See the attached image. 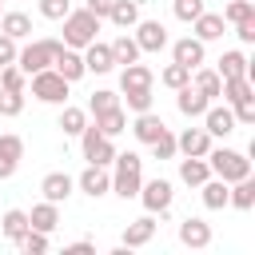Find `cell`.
<instances>
[{"label":"cell","instance_id":"44dd1931","mask_svg":"<svg viewBox=\"0 0 255 255\" xmlns=\"http://www.w3.org/2000/svg\"><path fill=\"white\" fill-rule=\"evenodd\" d=\"M207 175H211V167H207L203 155H183V159H179V179H183L187 187H199Z\"/></svg>","mask_w":255,"mask_h":255},{"label":"cell","instance_id":"1f68e13d","mask_svg":"<svg viewBox=\"0 0 255 255\" xmlns=\"http://www.w3.org/2000/svg\"><path fill=\"white\" fill-rule=\"evenodd\" d=\"M0 231H4V239H20L24 231H28V211H20V207H8L4 211V219H0Z\"/></svg>","mask_w":255,"mask_h":255},{"label":"cell","instance_id":"f35d334b","mask_svg":"<svg viewBox=\"0 0 255 255\" xmlns=\"http://www.w3.org/2000/svg\"><path fill=\"white\" fill-rule=\"evenodd\" d=\"M112 108H120V96H116V92H108V88L92 92V100H88V112H92V116H100V112H112Z\"/></svg>","mask_w":255,"mask_h":255},{"label":"cell","instance_id":"3957f363","mask_svg":"<svg viewBox=\"0 0 255 255\" xmlns=\"http://www.w3.org/2000/svg\"><path fill=\"white\" fill-rule=\"evenodd\" d=\"M100 32V16H92L88 8H76L64 16V48H88Z\"/></svg>","mask_w":255,"mask_h":255},{"label":"cell","instance_id":"74e56055","mask_svg":"<svg viewBox=\"0 0 255 255\" xmlns=\"http://www.w3.org/2000/svg\"><path fill=\"white\" fill-rule=\"evenodd\" d=\"M255 16V4L251 0H231L223 8V24H239V20H251Z\"/></svg>","mask_w":255,"mask_h":255},{"label":"cell","instance_id":"f5cc1de1","mask_svg":"<svg viewBox=\"0 0 255 255\" xmlns=\"http://www.w3.org/2000/svg\"><path fill=\"white\" fill-rule=\"evenodd\" d=\"M251 4H255V0H251Z\"/></svg>","mask_w":255,"mask_h":255},{"label":"cell","instance_id":"30bf717a","mask_svg":"<svg viewBox=\"0 0 255 255\" xmlns=\"http://www.w3.org/2000/svg\"><path fill=\"white\" fill-rule=\"evenodd\" d=\"M76 187H80L84 195H92V199H100V195H108V191H112V175H108V167H96V163H88V167L80 171V179H76Z\"/></svg>","mask_w":255,"mask_h":255},{"label":"cell","instance_id":"6da1fadb","mask_svg":"<svg viewBox=\"0 0 255 255\" xmlns=\"http://www.w3.org/2000/svg\"><path fill=\"white\" fill-rule=\"evenodd\" d=\"M116 175H112V191L120 199H135L139 195V183H143V159L135 151H116Z\"/></svg>","mask_w":255,"mask_h":255},{"label":"cell","instance_id":"d6a6232c","mask_svg":"<svg viewBox=\"0 0 255 255\" xmlns=\"http://www.w3.org/2000/svg\"><path fill=\"white\" fill-rule=\"evenodd\" d=\"M219 96H223V104H239V100H247V96H255V92H251V80H247V76H235V80H223Z\"/></svg>","mask_w":255,"mask_h":255},{"label":"cell","instance_id":"c3c4849f","mask_svg":"<svg viewBox=\"0 0 255 255\" xmlns=\"http://www.w3.org/2000/svg\"><path fill=\"white\" fill-rule=\"evenodd\" d=\"M235 36H239L243 44H255V16H251V20H239V24H235Z\"/></svg>","mask_w":255,"mask_h":255},{"label":"cell","instance_id":"277c9868","mask_svg":"<svg viewBox=\"0 0 255 255\" xmlns=\"http://www.w3.org/2000/svg\"><path fill=\"white\" fill-rule=\"evenodd\" d=\"M60 48H64V40H32V44H24V48L16 52V68H20L24 76L44 72V68H52V60H56Z\"/></svg>","mask_w":255,"mask_h":255},{"label":"cell","instance_id":"d590c367","mask_svg":"<svg viewBox=\"0 0 255 255\" xmlns=\"http://www.w3.org/2000/svg\"><path fill=\"white\" fill-rule=\"evenodd\" d=\"M16 247H20V251H28V255H44V251H48V231L28 227V231L16 239Z\"/></svg>","mask_w":255,"mask_h":255},{"label":"cell","instance_id":"ab89813d","mask_svg":"<svg viewBox=\"0 0 255 255\" xmlns=\"http://www.w3.org/2000/svg\"><path fill=\"white\" fill-rule=\"evenodd\" d=\"M147 147H151V155H155V159H175V135H171L167 128H163Z\"/></svg>","mask_w":255,"mask_h":255},{"label":"cell","instance_id":"7402d4cb","mask_svg":"<svg viewBox=\"0 0 255 255\" xmlns=\"http://www.w3.org/2000/svg\"><path fill=\"white\" fill-rule=\"evenodd\" d=\"M227 203L239 207V211H251V207H255V183H251V175L227 183Z\"/></svg>","mask_w":255,"mask_h":255},{"label":"cell","instance_id":"ac0fdd59","mask_svg":"<svg viewBox=\"0 0 255 255\" xmlns=\"http://www.w3.org/2000/svg\"><path fill=\"white\" fill-rule=\"evenodd\" d=\"M84 68H88V72H96V76L112 72V68H116V60H112V48H108V44H100V40H92V44L84 48Z\"/></svg>","mask_w":255,"mask_h":255},{"label":"cell","instance_id":"8fae6325","mask_svg":"<svg viewBox=\"0 0 255 255\" xmlns=\"http://www.w3.org/2000/svg\"><path fill=\"white\" fill-rule=\"evenodd\" d=\"M151 235H155V215L147 211V215H139V219H131V223L124 227V243H120V247H124V251H128V247H147Z\"/></svg>","mask_w":255,"mask_h":255},{"label":"cell","instance_id":"d6986e66","mask_svg":"<svg viewBox=\"0 0 255 255\" xmlns=\"http://www.w3.org/2000/svg\"><path fill=\"white\" fill-rule=\"evenodd\" d=\"M207 104H211V100H207L203 92H195L191 84H183V88H179V100H175V108H179L187 120H199V116L207 112Z\"/></svg>","mask_w":255,"mask_h":255},{"label":"cell","instance_id":"b9f144b4","mask_svg":"<svg viewBox=\"0 0 255 255\" xmlns=\"http://www.w3.org/2000/svg\"><path fill=\"white\" fill-rule=\"evenodd\" d=\"M0 88H8V92H24V72H20L16 64H4V68H0Z\"/></svg>","mask_w":255,"mask_h":255},{"label":"cell","instance_id":"8d00e7d4","mask_svg":"<svg viewBox=\"0 0 255 255\" xmlns=\"http://www.w3.org/2000/svg\"><path fill=\"white\" fill-rule=\"evenodd\" d=\"M124 92V104H128V112H147L151 108V88H120Z\"/></svg>","mask_w":255,"mask_h":255},{"label":"cell","instance_id":"60d3db41","mask_svg":"<svg viewBox=\"0 0 255 255\" xmlns=\"http://www.w3.org/2000/svg\"><path fill=\"white\" fill-rule=\"evenodd\" d=\"M20 112H24V92L0 88V116H20Z\"/></svg>","mask_w":255,"mask_h":255},{"label":"cell","instance_id":"d4e9b609","mask_svg":"<svg viewBox=\"0 0 255 255\" xmlns=\"http://www.w3.org/2000/svg\"><path fill=\"white\" fill-rule=\"evenodd\" d=\"M195 92H203L207 100H219V88H223V80H219V72H211V68H191V80H187Z\"/></svg>","mask_w":255,"mask_h":255},{"label":"cell","instance_id":"ffe728a7","mask_svg":"<svg viewBox=\"0 0 255 255\" xmlns=\"http://www.w3.org/2000/svg\"><path fill=\"white\" fill-rule=\"evenodd\" d=\"M163 128H167V124H163V120H159L151 108H147V112H135V124H131V131H135V139H139V143H151V139H155Z\"/></svg>","mask_w":255,"mask_h":255},{"label":"cell","instance_id":"681fc988","mask_svg":"<svg viewBox=\"0 0 255 255\" xmlns=\"http://www.w3.org/2000/svg\"><path fill=\"white\" fill-rule=\"evenodd\" d=\"M84 8H88L92 16H100V20H104V16H108V8H112V0H84Z\"/></svg>","mask_w":255,"mask_h":255},{"label":"cell","instance_id":"5bb4252c","mask_svg":"<svg viewBox=\"0 0 255 255\" xmlns=\"http://www.w3.org/2000/svg\"><path fill=\"white\" fill-rule=\"evenodd\" d=\"M72 187H76V179H72L68 171H48V175L40 179V191H44V199H52V203H64V199L72 195Z\"/></svg>","mask_w":255,"mask_h":255},{"label":"cell","instance_id":"4dcf8cb0","mask_svg":"<svg viewBox=\"0 0 255 255\" xmlns=\"http://www.w3.org/2000/svg\"><path fill=\"white\" fill-rule=\"evenodd\" d=\"M120 88H151V68L147 64H124V72H120Z\"/></svg>","mask_w":255,"mask_h":255},{"label":"cell","instance_id":"e0dca14e","mask_svg":"<svg viewBox=\"0 0 255 255\" xmlns=\"http://www.w3.org/2000/svg\"><path fill=\"white\" fill-rule=\"evenodd\" d=\"M28 227H36V231H56L60 227V203H52V199H44V203H36L32 211H28Z\"/></svg>","mask_w":255,"mask_h":255},{"label":"cell","instance_id":"e575fe53","mask_svg":"<svg viewBox=\"0 0 255 255\" xmlns=\"http://www.w3.org/2000/svg\"><path fill=\"white\" fill-rule=\"evenodd\" d=\"M187 80H191V68H183V64H175V60L159 72V84H163V88H171V92H179Z\"/></svg>","mask_w":255,"mask_h":255},{"label":"cell","instance_id":"7bdbcfd3","mask_svg":"<svg viewBox=\"0 0 255 255\" xmlns=\"http://www.w3.org/2000/svg\"><path fill=\"white\" fill-rule=\"evenodd\" d=\"M171 12H175V20L191 24V20L203 12V0H175V4H171Z\"/></svg>","mask_w":255,"mask_h":255},{"label":"cell","instance_id":"5b68a950","mask_svg":"<svg viewBox=\"0 0 255 255\" xmlns=\"http://www.w3.org/2000/svg\"><path fill=\"white\" fill-rule=\"evenodd\" d=\"M68 80L56 72V68H44V72H32V96L40 104H64L68 100Z\"/></svg>","mask_w":255,"mask_h":255},{"label":"cell","instance_id":"f546056e","mask_svg":"<svg viewBox=\"0 0 255 255\" xmlns=\"http://www.w3.org/2000/svg\"><path fill=\"white\" fill-rule=\"evenodd\" d=\"M215 72H219V80H235V76H247V56L231 48V52H223V56H219V68H215Z\"/></svg>","mask_w":255,"mask_h":255},{"label":"cell","instance_id":"4fadbf2b","mask_svg":"<svg viewBox=\"0 0 255 255\" xmlns=\"http://www.w3.org/2000/svg\"><path fill=\"white\" fill-rule=\"evenodd\" d=\"M179 243H183V247H195V251H203V247L211 243V223H203V219L187 215V219L179 223Z\"/></svg>","mask_w":255,"mask_h":255},{"label":"cell","instance_id":"ee69618b","mask_svg":"<svg viewBox=\"0 0 255 255\" xmlns=\"http://www.w3.org/2000/svg\"><path fill=\"white\" fill-rule=\"evenodd\" d=\"M72 12V0H40V16L44 20H64Z\"/></svg>","mask_w":255,"mask_h":255},{"label":"cell","instance_id":"f1b7e54d","mask_svg":"<svg viewBox=\"0 0 255 255\" xmlns=\"http://www.w3.org/2000/svg\"><path fill=\"white\" fill-rule=\"evenodd\" d=\"M108 48H112V60H116V64H135V60H139V44H135V36H128V32H120Z\"/></svg>","mask_w":255,"mask_h":255},{"label":"cell","instance_id":"7dc6e473","mask_svg":"<svg viewBox=\"0 0 255 255\" xmlns=\"http://www.w3.org/2000/svg\"><path fill=\"white\" fill-rule=\"evenodd\" d=\"M16 52H20V48H16V40L0 32V68H4V64H16Z\"/></svg>","mask_w":255,"mask_h":255},{"label":"cell","instance_id":"f6af8a7d","mask_svg":"<svg viewBox=\"0 0 255 255\" xmlns=\"http://www.w3.org/2000/svg\"><path fill=\"white\" fill-rule=\"evenodd\" d=\"M231 116H235V124H255V96L231 104Z\"/></svg>","mask_w":255,"mask_h":255},{"label":"cell","instance_id":"52a82bcc","mask_svg":"<svg viewBox=\"0 0 255 255\" xmlns=\"http://www.w3.org/2000/svg\"><path fill=\"white\" fill-rule=\"evenodd\" d=\"M171 183L167 179H147V183H139V199H143V207L151 211V215H167V207H171Z\"/></svg>","mask_w":255,"mask_h":255},{"label":"cell","instance_id":"f907efd6","mask_svg":"<svg viewBox=\"0 0 255 255\" xmlns=\"http://www.w3.org/2000/svg\"><path fill=\"white\" fill-rule=\"evenodd\" d=\"M16 163H20V159H8V155H0V179H12V175H16Z\"/></svg>","mask_w":255,"mask_h":255},{"label":"cell","instance_id":"83f0119b","mask_svg":"<svg viewBox=\"0 0 255 255\" xmlns=\"http://www.w3.org/2000/svg\"><path fill=\"white\" fill-rule=\"evenodd\" d=\"M96 128H100V135L116 139V135L128 128V112H124V104H120V108H112V112H100V116H96Z\"/></svg>","mask_w":255,"mask_h":255},{"label":"cell","instance_id":"9a60e30c","mask_svg":"<svg viewBox=\"0 0 255 255\" xmlns=\"http://www.w3.org/2000/svg\"><path fill=\"white\" fill-rule=\"evenodd\" d=\"M171 60L183 64V68H199V64H203V40H195V36L175 40V44H171Z\"/></svg>","mask_w":255,"mask_h":255},{"label":"cell","instance_id":"816d5d0a","mask_svg":"<svg viewBox=\"0 0 255 255\" xmlns=\"http://www.w3.org/2000/svg\"><path fill=\"white\" fill-rule=\"evenodd\" d=\"M92 247H96V243H92V239H76V243H72V247H68V251H92Z\"/></svg>","mask_w":255,"mask_h":255},{"label":"cell","instance_id":"ba28073f","mask_svg":"<svg viewBox=\"0 0 255 255\" xmlns=\"http://www.w3.org/2000/svg\"><path fill=\"white\" fill-rule=\"evenodd\" d=\"M135 44H139V52H163L167 48V28L159 20H135Z\"/></svg>","mask_w":255,"mask_h":255},{"label":"cell","instance_id":"9c48e42d","mask_svg":"<svg viewBox=\"0 0 255 255\" xmlns=\"http://www.w3.org/2000/svg\"><path fill=\"white\" fill-rule=\"evenodd\" d=\"M203 120V131L207 135H231L235 131V116H231V104H207V112L199 116Z\"/></svg>","mask_w":255,"mask_h":255},{"label":"cell","instance_id":"8992f818","mask_svg":"<svg viewBox=\"0 0 255 255\" xmlns=\"http://www.w3.org/2000/svg\"><path fill=\"white\" fill-rule=\"evenodd\" d=\"M80 143H84V159L96 163V167H108V163L116 159V143H112L108 135H100L96 124H88V128L80 131Z\"/></svg>","mask_w":255,"mask_h":255},{"label":"cell","instance_id":"bcb514c9","mask_svg":"<svg viewBox=\"0 0 255 255\" xmlns=\"http://www.w3.org/2000/svg\"><path fill=\"white\" fill-rule=\"evenodd\" d=\"M0 155L20 159V155H24V139H20V135H12V131H8V135H0Z\"/></svg>","mask_w":255,"mask_h":255},{"label":"cell","instance_id":"603a6c76","mask_svg":"<svg viewBox=\"0 0 255 255\" xmlns=\"http://www.w3.org/2000/svg\"><path fill=\"white\" fill-rule=\"evenodd\" d=\"M108 20L116 24V28H135V20H139V4L135 0H112V8H108Z\"/></svg>","mask_w":255,"mask_h":255},{"label":"cell","instance_id":"7c38bea8","mask_svg":"<svg viewBox=\"0 0 255 255\" xmlns=\"http://www.w3.org/2000/svg\"><path fill=\"white\" fill-rule=\"evenodd\" d=\"M52 68L68 80V84H76V80H84L88 76V68H84V56L76 52V48H60L56 52V60H52Z\"/></svg>","mask_w":255,"mask_h":255},{"label":"cell","instance_id":"7a4b0ae2","mask_svg":"<svg viewBox=\"0 0 255 255\" xmlns=\"http://www.w3.org/2000/svg\"><path fill=\"white\" fill-rule=\"evenodd\" d=\"M203 159H207L211 175H219L223 183H235V179L251 175V159H247L243 151H235V147H211Z\"/></svg>","mask_w":255,"mask_h":255},{"label":"cell","instance_id":"4316f807","mask_svg":"<svg viewBox=\"0 0 255 255\" xmlns=\"http://www.w3.org/2000/svg\"><path fill=\"white\" fill-rule=\"evenodd\" d=\"M0 32L12 40H28L32 36V20L24 12H0Z\"/></svg>","mask_w":255,"mask_h":255},{"label":"cell","instance_id":"cb8c5ba5","mask_svg":"<svg viewBox=\"0 0 255 255\" xmlns=\"http://www.w3.org/2000/svg\"><path fill=\"white\" fill-rule=\"evenodd\" d=\"M191 28H195V40H203V44H207V40H219V36H223V16H215V12L203 8V12L191 20Z\"/></svg>","mask_w":255,"mask_h":255},{"label":"cell","instance_id":"2e32d148","mask_svg":"<svg viewBox=\"0 0 255 255\" xmlns=\"http://www.w3.org/2000/svg\"><path fill=\"white\" fill-rule=\"evenodd\" d=\"M175 151H183V155H207L211 151V135L203 128H183V135H175Z\"/></svg>","mask_w":255,"mask_h":255},{"label":"cell","instance_id":"484cf974","mask_svg":"<svg viewBox=\"0 0 255 255\" xmlns=\"http://www.w3.org/2000/svg\"><path fill=\"white\" fill-rule=\"evenodd\" d=\"M199 195H203V207H207V211H219V207H227V183H223L219 175H215V179L207 175V179L199 183Z\"/></svg>","mask_w":255,"mask_h":255},{"label":"cell","instance_id":"836d02e7","mask_svg":"<svg viewBox=\"0 0 255 255\" xmlns=\"http://www.w3.org/2000/svg\"><path fill=\"white\" fill-rule=\"evenodd\" d=\"M84 128H88V112L84 108H64L60 112V131L64 135H80Z\"/></svg>","mask_w":255,"mask_h":255}]
</instances>
